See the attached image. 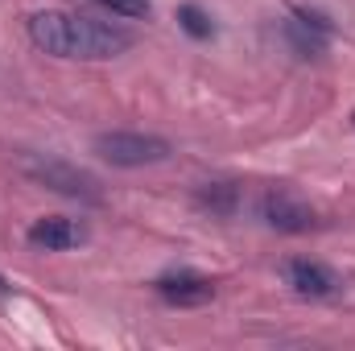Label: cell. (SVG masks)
Instances as JSON below:
<instances>
[{"label":"cell","instance_id":"1","mask_svg":"<svg viewBox=\"0 0 355 351\" xmlns=\"http://www.w3.org/2000/svg\"><path fill=\"white\" fill-rule=\"evenodd\" d=\"M29 42L42 54L71 58V62H107L137 46V33L112 17L91 12H67V8H42L25 21Z\"/></svg>","mask_w":355,"mask_h":351},{"label":"cell","instance_id":"3","mask_svg":"<svg viewBox=\"0 0 355 351\" xmlns=\"http://www.w3.org/2000/svg\"><path fill=\"white\" fill-rule=\"evenodd\" d=\"M25 174L33 178L37 186L58 190V194H67V198H83V203H99V198H103V194H99V182H95L87 170H79V166L62 162V157L29 153V157H25Z\"/></svg>","mask_w":355,"mask_h":351},{"label":"cell","instance_id":"5","mask_svg":"<svg viewBox=\"0 0 355 351\" xmlns=\"http://www.w3.org/2000/svg\"><path fill=\"white\" fill-rule=\"evenodd\" d=\"M261 219H265L272 232H285V236H302V232H314L318 228V211L289 186H272L261 198Z\"/></svg>","mask_w":355,"mask_h":351},{"label":"cell","instance_id":"2","mask_svg":"<svg viewBox=\"0 0 355 351\" xmlns=\"http://www.w3.org/2000/svg\"><path fill=\"white\" fill-rule=\"evenodd\" d=\"M91 149L116 166V170H141V166H157L174 153V145L166 137H153V132H99L91 141Z\"/></svg>","mask_w":355,"mask_h":351},{"label":"cell","instance_id":"9","mask_svg":"<svg viewBox=\"0 0 355 351\" xmlns=\"http://www.w3.org/2000/svg\"><path fill=\"white\" fill-rule=\"evenodd\" d=\"M194 203H198V211L227 219V215H236V207H240V186H236V182H202L198 194H194Z\"/></svg>","mask_w":355,"mask_h":351},{"label":"cell","instance_id":"13","mask_svg":"<svg viewBox=\"0 0 355 351\" xmlns=\"http://www.w3.org/2000/svg\"><path fill=\"white\" fill-rule=\"evenodd\" d=\"M352 124H355V112H352Z\"/></svg>","mask_w":355,"mask_h":351},{"label":"cell","instance_id":"12","mask_svg":"<svg viewBox=\"0 0 355 351\" xmlns=\"http://www.w3.org/2000/svg\"><path fill=\"white\" fill-rule=\"evenodd\" d=\"M4 293H8V281H4V277H0V298H4Z\"/></svg>","mask_w":355,"mask_h":351},{"label":"cell","instance_id":"10","mask_svg":"<svg viewBox=\"0 0 355 351\" xmlns=\"http://www.w3.org/2000/svg\"><path fill=\"white\" fill-rule=\"evenodd\" d=\"M178 25H182V33L194 37V42L215 37V21H211V12H207L202 4H178Z\"/></svg>","mask_w":355,"mask_h":351},{"label":"cell","instance_id":"11","mask_svg":"<svg viewBox=\"0 0 355 351\" xmlns=\"http://www.w3.org/2000/svg\"><path fill=\"white\" fill-rule=\"evenodd\" d=\"M99 8H107L112 17H128V21H137V17H149L153 8H149V0H95Z\"/></svg>","mask_w":355,"mask_h":351},{"label":"cell","instance_id":"7","mask_svg":"<svg viewBox=\"0 0 355 351\" xmlns=\"http://www.w3.org/2000/svg\"><path fill=\"white\" fill-rule=\"evenodd\" d=\"M25 240L42 252H67V248L87 244V228L79 219H67V215H42V219L29 223Z\"/></svg>","mask_w":355,"mask_h":351},{"label":"cell","instance_id":"6","mask_svg":"<svg viewBox=\"0 0 355 351\" xmlns=\"http://www.w3.org/2000/svg\"><path fill=\"white\" fill-rule=\"evenodd\" d=\"M281 273H285V285L297 298H310V302H327V298H335L343 289L339 273L322 261H289Z\"/></svg>","mask_w":355,"mask_h":351},{"label":"cell","instance_id":"4","mask_svg":"<svg viewBox=\"0 0 355 351\" xmlns=\"http://www.w3.org/2000/svg\"><path fill=\"white\" fill-rule=\"evenodd\" d=\"M281 37L285 46L297 54V58H322L331 50V37H335V25L327 12L318 8H293L285 21H281Z\"/></svg>","mask_w":355,"mask_h":351},{"label":"cell","instance_id":"8","mask_svg":"<svg viewBox=\"0 0 355 351\" xmlns=\"http://www.w3.org/2000/svg\"><path fill=\"white\" fill-rule=\"evenodd\" d=\"M157 298L166 306H178V310H190V306H207L215 298V281L202 277V273H166L153 281Z\"/></svg>","mask_w":355,"mask_h":351}]
</instances>
